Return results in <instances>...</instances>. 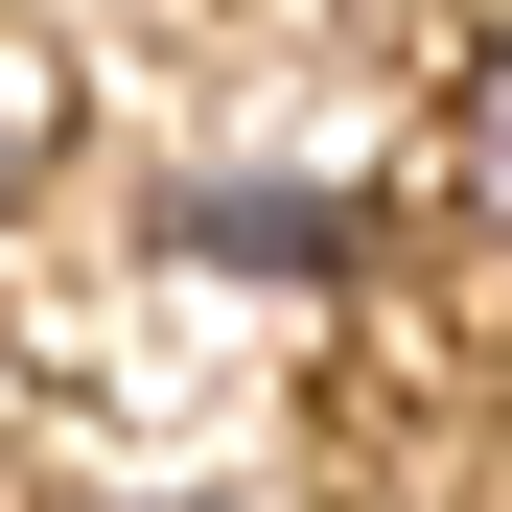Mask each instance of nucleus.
<instances>
[{"label":"nucleus","mask_w":512,"mask_h":512,"mask_svg":"<svg viewBox=\"0 0 512 512\" xmlns=\"http://www.w3.org/2000/svg\"><path fill=\"white\" fill-rule=\"evenodd\" d=\"M443 210H466V233L512 256V47L466 70V117H443Z\"/></svg>","instance_id":"f03ea898"},{"label":"nucleus","mask_w":512,"mask_h":512,"mask_svg":"<svg viewBox=\"0 0 512 512\" xmlns=\"http://www.w3.org/2000/svg\"><path fill=\"white\" fill-rule=\"evenodd\" d=\"M0 187H47V70L0 47Z\"/></svg>","instance_id":"7ed1b4c3"},{"label":"nucleus","mask_w":512,"mask_h":512,"mask_svg":"<svg viewBox=\"0 0 512 512\" xmlns=\"http://www.w3.org/2000/svg\"><path fill=\"white\" fill-rule=\"evenodd\" d=\"M163 256H210V280H350L373 210H350V187H187V210H163Z\"/></svg>","instance_id":"f257e3e1"},{"label":"nucleus","mask_w":512,"mask_h":512,"mask_svg":"<svg viewBox=\"0 0 512 512\" xmlns=\"http://www.w3.org/2000/svg\"><path fill=\"white\" fill-rule=\"evenodd\" d=\"M117 512H256V489H117Z\"/></svg>","instance_id":"20e7f679"}]
</instances>
